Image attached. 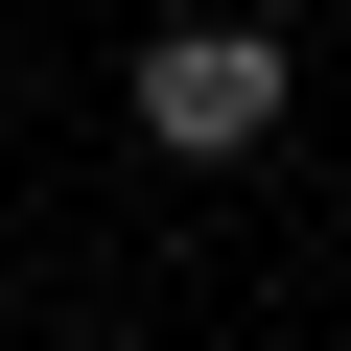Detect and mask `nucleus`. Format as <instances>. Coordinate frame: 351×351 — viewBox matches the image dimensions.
I'll use <instances>...</instances> for the list:
<instances>
[{
	"mask_svg": "<svg viewBox=\"0 0 351 351\" xmlns=\"http://www.w3.org/2000/svg\"><path fill=\"white\" fill-rule=\"evenodd\" d=\"M141 141L164 164H258L281 141V24H164L141 47Z\"/></svg>",
	"mask_w": 351,
	"mask_h": 351,
	"instance_id": "nucleus-1",
	"label": "nucleus"
}]
</instances>
